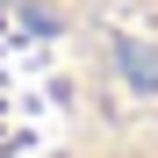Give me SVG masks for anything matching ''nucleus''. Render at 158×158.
<instances>
[{
    "label": "nucleus",
    "mask_w": 158,
    "mask_h": 158,
    "mask_svg": "<svg viewBox=\"0 0 158 158\" xmlns=\"http://www.w3.org/2000/svg\"><path fill=\"white\" fill-rule=\"evenodd\" d=\"M115 58H122V72L137 79V86H158V58H151V50H137V43H122Z\"/></svg>",
    "instance_id": "obj_1"
}]
</instances>
